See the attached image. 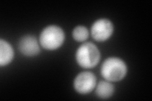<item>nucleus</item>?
<instances>
[{
    "label": "nucleus",
    "instance_id": "obj_4",
    "mask_svg": "<svg viewBox=\"0 0 152 101\" xmlns=\"http://www.w3.org/2000/svg\"><path fill=\"white\" fill-rule=\"evenodd\" d=\"M113 32L112 22L107 18H100L95 21L91 28L92 37L97 42H103L111 37Z\"/></svg>",
    "mask_w": 152,
    "mask_h": 101
},
{
    "label": "nucleus",
    "instance_id": "obj_8",
    "mask_svg": "<svg viewBox=\"0 0 152 101\" xmlns=\"http://www.w3.org/2000/svg\"><path fill=\"white\" fill-rule=\"evenodd\" d=\"M114 92V86L107 80L100 81L98 84L96 89V94L98 97L106 99L110 98Z\"/></svg>",
    "mask_w": 152,
    "mask_h": 101
},
{
    "label": "nucleus",
    "instance_id": "obj_5",
    "mask_svg": "<svg viewBox=\"0 0 152 101\" xmlns=\"http://www.w3.org/2000/svg\"><path fill=\"white\" fill-rule=\"evenodd\" d=\"M96 85V76L90 71H83L74 79V86L79 94H87L91 92Z\"/></svg>",
    "mask_w": 152,
    "mask_h": 101
},
{
    "label": "nucleus",
    "instance_id": "obj_3",
    "mask_svg": "<svg viewBox=\"0 0 152 101\" xmlns=\"http://www.w3.org/2000/svg\"><path fill=\"white\" fill-rule=\"evenodd\" d=\"M65 40V33L62 28L57 25L45 27L40 33L39 42L47 50H55L61 46Z\"/></svg>",
    "mask_w": 152,
    "mask_h": 101
},
{
    "label": "nucleus",
    "instance_id": "obj_9",
    "mask_svg": "<svg viewBox=\"0 0 152 101\" xmlns=\"http://www.w3.org/2000/svg\"><path fill=\"white\" fill-rule=\"evenodd\" d=\"M72 36L74 40L77 42H84L88 39L89 31L88 28L83 25L75 27L72 31Z\"/></svg>",
    "mask_w": 152,
    "mask_h": 101
},
{
    "label": "nucleus",
    "instance_id": "obj_1",
    "mask_svg": "<svg viewBox=\"0 0 152 101\" xmlns=\"http://www.w3.org/2000/svg\"><path fill=\"white\" fill-rule=\"evenodd\" d=\"M127 71L126 62L119 57H110L104 60L101 67V74L107 81H118L125 77Z\"/></svg>",
    "mask_w": 152,
    "mask_h": 101
},
{
    "label": "nucleus",
    "instance_id": "obj_2",
    "mask_svg": "<svg viewBox=\"0 0 152 101\" xmlns=\"http://www.w3.org/2000/svg\"><path fill=\"white\" fill-rule=\"evenodd\" d=\"M78 65L83 68L89 69L96 66L100 60V52L92 42H85L80 46L75 54Z\"/></svg>",
    "mask_w": 152,
    "mask_h": 101
},
{
    "label": "nucleus",
    "instance_id": "obj_7",
    "mask_svg": "<svg viewBox=\"0 0 152 101\" xmlns=\"http://www.w3.org/2000/svg\"><path fill=\"white\" fill-rule=\"evenodd\" d=\"M14 57V51L12 46L3 39L0 40V65L7 66L10 63Z\"/></svg>",
    "mask_w": 152,
    "mask_h": 101
},
{
    "label": "nucleus",
    "instance_id": "obj_6",
    "mask_svg": "<svg viewBox=\"0 0 152 101\" xmlns=\"http://www.w3.org/2000/svg\"><path fill=\"white\" fill-rule=\"evenodd\" d=\"M18 49L26 56H34L39 54L40 47L36 38L31 35L22 37L18 43Z\"/></svg>",
    "mask_w": 152,
    "mask_h": 101
}]
</instances>
